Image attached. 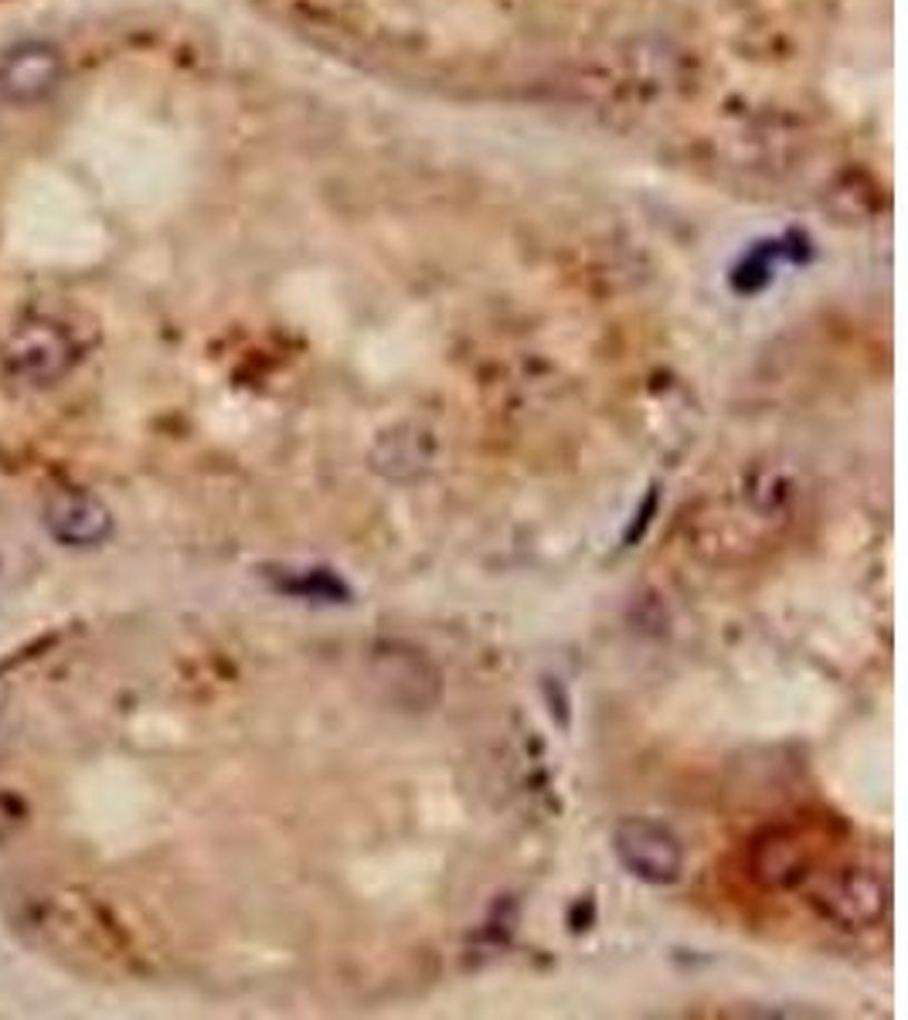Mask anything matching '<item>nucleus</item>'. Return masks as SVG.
I'll list each match as a JSON object with an SVG mask.
<instances>
[{
	"mask_svg": "<svg viewBox=\"0 0 908 1020\" xmlns=\"http://www.w3.org/2000/svg\"><path fill=\"white\" fill-rule=\"evenodd\" d=\"M620 864L647 884H674L684 868L681 840L653 820H623L613 833Z\"/></svg>",
	"mask_w": 908,
	"mask_h": 1020,
	"instance_id": "nucleus-1",
	"label": "nucleus"
},
{
	"mask_svg": "<svg viewBox=\"0 0 908 1020\" xmlns=\"http://www.w3.org/2000/svg\"><path fill=\"white\" fill-rule=\"evenodd\" d=\"M66 79V55L51 41H21L0 55V102L34 106Z\"/></svg>",
	"mask_w": 908,
	"mask_h": 1020,
	"instance_id": "nucleus-2",
	"label": "nucleus"
},
{
	"mask_svg": "<svg viewBox=\"0 0 908 1020\" xmlns=\"http://www.w3.org/2000/svg\"><path fill=\"white\" fill-rule=\"evenodd\" d=\"M76 357H79V347L72 334L55 320H28L24 327L14 330L8 344L11 368L34 382L62 378L76 365Z\"/></svg>",
	"mask_w": 908,
	"mask_h": 1020,
	"instance_id": "nucleus-3",
	"label": "nucleus"
},
{
	"mask_svg": "<svg viewBox=\"0 0 908 1020\" xmlns=\"http://www.w3.org/2000/svg\"><path fill=\"white\" fill-rule=\"evenodd\" d=\"M51 527H58V534L69 537V542H96V537L106 534L109 517L92 501L76 497L66 504V517H51Z\"/></svg>",
	"mask_w": 908,
	"mask_h": 1020,
	"instance_id": "nucleus-4",
	"label": "nucleus"
}]
</instances>
